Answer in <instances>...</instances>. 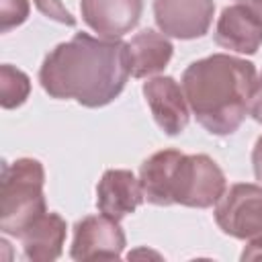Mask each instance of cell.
Instances as JSON below:
<instances>
[{
	"instance_id": "6da1fadb",
	"label": "cell",
	"mask_w": 262,
	"mask_h": 262,
	"mask_svg": "<svg viewBox=\"0 0 262 262\" xmlns=\"http://www.w3.org/2000/svg\"><path fill=\"white\" fill-rule=\"evenodd\" d=\"M129 76L127 43L88 33L55 45L39 68V84L51 98L76 100L86 108L111 104Z\"/></svg>"
},
{
	"instance_id": "277c9868",
	"label": "cell",
	"mask_w": 262,
	"mask_h": 262,
	"mask_svg": "<svg viewBox=\"0 0 262 262\" xmlns=\"http://www.w3.org/2000/svg\"><path fill=\"white\" fill-rule=\"evenodd\" d=\"M227 190V180L219 164L207 154H182L170 182L172 205L209 209Z\"/></svg>"
},
{
	"instance_id": "7c38bea8",
	"label": "cell",
	"mask_w": 262,
	"mask_h": 262,
	"mask_svg": "<svg viewBox=\"0 0 262 262\" xmlns=\"http://www.w3.org/2000/svg\"><path fill=\"white\" fill-rule=\"evenodd\" d=\"M68 225L59 213H45L33 221L20 235L23 258L29 262H53L61 256Z\"/></svg>"
},
{
	"instance_id": "d6986e66",
	"label": "cell",
	"mask_w": 262,
	"mask_h": 262,
	"mask_svg": "<svg viewBox=\"0 0 262 262\" xmlns=\"http://www.w3.org/2000/svg\"><path fill=\"white\" fill-rule=\"evenodd\" d=\"M239 258L242 260H260L262 258V237H256V239L246 242Z\"/></svg>"
},
{
	"instance_id": "2e32d148",
	"label": "cell",
	"mask_w": 262,
	"mask_h": 262,
	"mask_svg": "<svg viewBox=\"0 0 262 262\" xmlns=\"http://www.w3.org/2000/svg\"><path fill=\"white\" fill-rule=\"evenodd\" d=\"M31 12L29 0H0V31L8 33L14 27H20Z\"/></svg>"
},
{
	"instance_id": "ffe728a7",
	"label": "cell",
	"mask_w": 262,
	"mask_h": 262,
	"mask_svg": "<svg viewBox=\"0 0 262 262\" xmlns=\"http://www.w3.org/2000/svg\"><path fill=\"white\" fill-rule=\"evenodd\" d=\"M252 168H254L256 180L262 184V135L256 139L254 149H252Z\"/></svg>"
},
{
	"instance_id": "5b68a950",
	"label": "cell",
	"mask_w": 262,
	"mask_h": 262,
	"mask_svg": "<svg viewBox=\"0 0 262 262\" xmlns=\"http://www.w3.org/2000/svg\"><path fill=\"white\" fill-rule=\"evenodd\" d=\"M215 223L219 229L235 239L262 237V186L252 182H237L225 190L215 205Z\"/></svg>"
},
{
	"instance_id": "9c48e42d",
	"label": "cell",
	"mask_w": 262,
	"mask_h": 262,
	"mask_svg": "<svg viewBox=\"0 0 262 262\" xmlns=\"http://www.w3.org/2000/svg\"><path fill=\"white\" fill-rule=\"evenodd\" d=\"M143 12V0H80L82 20L104 39L131 33Z\"/></svg>"
},
{
	"instance_id": "3957f363",
	"label": "cell",
	"mask_w": 262,
	"mask_h": 262,
	"mask_svg": "<svg viewBox=\"0 0 262 262\" xmlns=\"http://www.w3.org/2000/svg\"><path fill=\"white\" fill-rule=\"evenodd\" d=\"M43 186L45 168L37 158H18L2 166L0 229L4 235L18 237L47 213Z\"/></svg>"
},
{
	"instance_id": "44dd1931",
	"label": "cell",
	"mask_w": 262,
	"mask_h": 262,
	"mask_svg": "<svg viewBox=\"0 0 262 262\" xmlns=\"http://www.w3.org/2000/svg\"><path fill=\"white\" fill-rule=\"evenodd\" d=\"M239 4H244V6H248L260 20H262V0H237Z\"/></svg>"
},
{
	"instance_id": "7a4b0ae2",
	"label": "cell",
	"mask_w": 262,
	"mask_h": 262,
	"mask_svg": "<svg viewBox=\"0 0 262 262\" xmlns=\"http://www.w3.org/2000/svg\"><path fill=\"white\" fill-rule=\"evenodd\" d=\"M256 78L252 61L229 53H213L188 63L180 86L196 123L211 135L227 137L250 115Z\"/></svg>"
},
{
	"instance_id": "8fae6325",
	"label": "cell",
	"mask_w": 262,
	"mask_h": 262,
	"mask_svg": "<svg viewBox=\"0 0 262 262\" xmlns=\"http://www.w3.org/2000/svg\"><path fill=\"white\" fill-rule=\"evenodd\" d=\"M143 201L139 178L131 170L111 168L96 184V209L117 221L135 213Z\"/></svg>"
},
{
	"instance_id": "ac0fdd59",
	"label": "cell",
	"mask_w": 262,
	"mask_h": 262,
	"mask_svg": "<svg viewBox=\"0 0 262 262\" xmlns=\"http://www.w3.org/2000/svg\"><path fill=\"white\" fill-rule=\"evenodd\" d=\"M250 117L256 123H262V72L256 78L254 90H252V98H250Z\"/></svg>"
},
{
	"instance_id": "30bf717a",
	"label": "cell",
	"mask_w": 262,
	"mask_h": 262,
	"mask_svg": "<svg viewBox=\"0 0 262 262\" xmlns=\"http://www.w3.org/2000/svg\"><path fill=\"white\" fill-rule=\"evenodd\" d=\"M213 39L223 49L254 55L262 45V20L248 6L235 2L221 10Z\"/></svg>"
},
{
	"instance_id": "ba28073f",
	"label": "cell",
	"mask_w": 262,
	"mask_h": 262,
	"mask_svg": "<svg viewBox=\"0 0 262 262\" xmlns=\"http://www.w3.org/2000/svg\"><path fill=\"white\" fill-rule=\"evenodd\" d=\"M141 92L145 96L154 121L166 135H180L188 127L190 108L182 86L172 76L149 78L147 82H143Z\"/></svg>"
},
{
	"instance_id": "4fadbf2b",
	"label": "cell",
	"mask_w": 262,
	"mask_h": 262,
	"mask_svg": "<svg viewBox=\"0 0 262 262\" xmlns=\"http://www.w3.org/2000/svg\"><path fill=\"white\" fill-rule=\"evenodd\" d=\"M174 53V45L164 33L143 29L127 41L129 74L133 78H147L164 72Z\"/></svg>"
},
{
	"instance_id": "5bb4252c",
	"label": "cell",
	"mask_w": 262,
	"mask_h": 262,
	"mask_svg": "<svg viewBox=\"0 0 262 262\" xmlns=\"http://www.w3.org/2000/svg\"><path fill=\"white\" fill-rule=\"evenodd\" d=\"M182 151L178 149H160L143 160L139 168V184L143 196L149 205L170 207V182L174 176V168L180 160Z\"/></svg>"
},
{
	"instance_id": "e0dca14e",
	"label": "cell",
	"mask_w": 262,
	"mask_h": 262,
	"mask_svg": "<svg viewBox=\"0 0 262 262\" xmlns=\"http://www.w3.org/2000/svg\"><path fill=\"white\" fill-rule=\"evenodd\" d=\"M33 2L43 16L55 23H61L66 27H76V16L61 4V0H33Z\"/></svg>"
},
{
	"instance_id": "8992f818",
	"label": "cell",
	"mask_w": 262,
	"mask_h": 262,
	"mask_svg": "<svg viewBox=\"0 0 262 262\" xmlns=\"http://www.w3.org/2000/svg\"><path fill=\"white\" fill-rule=\"evenodd\" d=\"M125 231L108 215H86L74 225L70 246L72 260H115L125 250Z\"/></svg>"
},
{
	"instance_id": "9a60e30c",
	"label": "cell",
	"mask_w": 262,
	"mask_h": 262,
	"mask_svg": "<svg viewBox=\"0 0 262 262\" xmlns=\"http://www.w3.org/2000/svg\"><path fill=\"white\" fill-rule=\"evenodd\" d=\"M29 94H31L29 76L10 63H2L0 66V104H2V108L12 111V108L25 104Z\"/></svg>"
},
{
	"instance_id": "52a82bcc",
	"label": "cell",
	"mask_w": 262,
	"mask_h": 262,
	"mask_svg": "<svg viewBox=\"0 0 262 262\" xmlns=\"http://www.w3.org/2000/svg\"><path fill=\"white\" fill-rule=\"evenodd\" d=\"M213 0H154V20L166 37L190 41L205 37L213 23Z\"/></svg>"
}]
</instances>
